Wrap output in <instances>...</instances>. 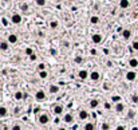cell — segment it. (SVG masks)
<instances>
[{
	"label": "cell",
	"instance_id": "7a4b0ae2",
	"mask_svg": "<svg viewBox=\"0 0 138 130\" xmlns=\"http://www.w3.org/2000/svg\"><path fill=\"white\" fill-rule=\"evenodd\" d=\"M52 113L55 114V115H62L63 114V105L62 103H54L52 105Z\"/></svg>",
	"mask_w": 138,
	"mask_h": 130
},
{
	"label": "cell",
	"instance_id": "8992f818",
	"mask_svg": "<svg viewBox=\"0 0 138 130\" xmlns=\"http://www.w3.org/2000/svg\"><path fill=\"white\" fill-rule=\"evenodd\" d=\"M90 118V113L87 110H81L78 113V119L79 121H87Z\"/></svg>",
	"mask_w": 138,
	"mask_h": 130
},
{
	"label": "cell",
	"instance_id": "9a60e30c",
	"mask_svg": "<svg viewBox=\"0 0 138 130\" xmlns=\"http://www.w3.org/2000/svg\"><path fill=\"white\" fill-rule=\"evenodd\" d=\"M130 7V2L129 0H119V8L121 10H127Z\"/></svg>",
	"mask_w": 138,
	"mask_h": 130
},
{
	"label": "cell",
	"instance_id": "484cf974",
	"mask_svg": "<svg viewBox=\"0 0 138 130\" xmlns=\"http://www.w3.org/2000/svg\"><path fill=\"white\" fill-rule=\"evenodd\" d=\"M130 99H132L133 103H138V95L137 94H133L132 97H130Z\"/></svg>",
	"mask_w": 138,
	"mask_h": 130
},
{
	"label": "cell",
	"instance_id": "2e32d148",
	"mask_svg": "<svg viewBox=\"0 0 138 130\" xmlns=\"http://www.w3.org/2000/svg\"><path fill=\"white\" fill-rule=\"evenodd\" d=\"M8 48H10L8 40H2V42H0V50H2V51H8Z\"/></svg>",
	"mask_w": 138,
	"mask_h": 130
},
{
	"label": "cell",
	"instance_id": "4fadbf2b",
	"mask_svg": "<svg viewBox=\"0 0 138 130\" xmlns=\"http://www.w3.org/2000/svg\"><path fill=\"white\" fill-rule=\"evenodd\" d=\"M8 115V109L4 105H0V118H7Z\"/></svg>",
	"mask_w": 138,
	"mask_h": 130
},
{
	"label": "cell",
	"instance_id": "7402d4cb",
	"mask_svg": "<svg viewBox=\"0 0 138 130\" xmlns=\"http://www.w3.org/2000/svg\"><path fill=\"white\" fill-rule=\"evenodd\" d=\"M129 66L132 67V68H135V67H138V59H135V58H132L129 60Z\"/></svg>",
	"mask_w": 138,
	"mask_h": 130
},
{
	"label": "cell",
	"instance_id": "1f68e13d",
	"mask_svg": "<svg viewBox=\"0 0 138 130\" xmlns=\"http://www.w3.org/2000/svg\"><path fill=\"white\" fill-rule=\"evenodd\" d=\"M134 115H135L134 110H130V111L127 113V118H130V119H132V118H134Z\"/></svg>",
	"mask_w": 138,
	"mask_h": 130
},
{
	"label": "cell",
	"instance_id": "f1b7e54d",
	"mask_svg": "<svg viewBox=\"0 0 138 130\" xmlns=\"http://www.w3.org/2000/svg\"><path fill=\"white\" fill-rule=\"evenodd\" d=\"M102 130H110V125L107 122H103L102 124Z\"/></svg>",
	"mask_w": 138,
	"mask_h": 130
},
{
	"label": "cell",
	"instance_id": "4dcf8cb0",
	"mask_svg": "<svg viewBox=\"0 0 138 130\" xmlns=\"http://www.w3.org/2000/svg\"><path fill=\"white\" fill-rule=\"evenodd\" d=\"M38 70H39V71L46 70V64H44V63H39V64H38Z\"/></svg>",
	"mask_w": 138,
	"mask_h": 130
},
{
	"label": "cell",
	"instance_id": "52a82bcc",
	"mask_svg": "<svg viewBox=\"0 0 138 130\" xmlns=\"http://www.w3.org/2000/svg\"><path fill=\"white\" fill-rule=\"evenodd\" d=\"M78 78L81 81H86L87 78H90V73L87 70H79L78 71Z\"/></svg>",
	"mask_w": 138,
	"mask_h": 130
},
{
	"label": "cell",
	"instance_id": "e0dca14e",
	"mask_svg": "<svg viewBox=\"0 0 138 130\" xmlns=\"http://www.w3.org/2000/svg\"><path fill=\"white\" fill-rule=\"evenodd\" d=\"M99 106V101L98 99H91V101L89 102V107L90 109H97Z\"/></svg>",
	"mask_w": 138,
	"mask_h": 130
},
{
	"label": "cell",
	"instance_id": "d6986e66",
	"mask_svg": "<svg viewBox=\"0 0 138 130\" xmlns=\"http://www.w3.org/2000/svg\"><path fill=\"white\" fill-rule=\"evenodd\" d=\"M83 130H95V125L93 122H86V124L83 125Z\"/></svg>",
	"mask_w": 138,
	"mask_h": 130
},
{
	"label": "cell",
	"instance_id": "d4e9b609",
	"mask_svg": "<svg viewBox=\"0 0 138 130\" xmlns=\"http://www.w3.org/2000/svg\"><path fill=\"white\" fill-rule=\"evenodd\" d=\"M24 54H26V55H28V56H31L32 54H35V52H34V50H32L31 47H27V48L24 50Z\"/></svg>",
	"mask_w": 138,
	"mask_h": 130
},
{
	"label": "cell",
	"instance_id": "3957f363",
	"mask_svg": "<svg viewBox=\"0 0 138 130\" xmlns=\"http://www.w3.org/2000/svg\"><path fill=\"white\" fill-rule=\"evenodd\" d=\"M91 42H93L94 44H101L103 42V35L98 34V32L93 34V35H91Z\"/></svg>",
	"mask_w": 138,
	"mask_h": 130
},
{
	"label": "cell",
	"instance_id": "b9f144b4",
	"mask_svg": "<svg viewBox=\"0 0 138 130\" xmlns=\"http://www.w3.org/2000/svg\"><path fill=\"white\" fill-rule=\"evenodd\" d=\"M67 2H71V0H67Z\"/></svg>",
	"mask_w": 138,
	"mask_h": 130
},
{
	"label": "cell",
	"instance_id": "603a6c76",
	"mask_svg": "<svg viewBox=\"0 0 138 130\" xmlns=\"http://www.w3.org/2000/svg\"><path fill=\"white\" fill-rule=\"evenodd\" d=\"M58 27H59V21H58V20H51V21H50V28L56 30Z\"/></svg>",
	"mask_w": 138,
	"mask_h": 130
},
{
	"label": "cell",
	"instance_id": "7c38bea8",
	"mask_svg": "<svg viewBox=\"0 0 138 130\" xmlns=\"http://www.w3.org/2000/svg\"><path fill=\"white\" fill-rule=\"evenodd\" d=\"M13 98H15V101H21V99H24L26 98V94L23 93V91H15L13 93Z\"/></svg>",
	"mask_w": 138,
	"mask_h": 130
},
{
	"label": "cell",
	"instance_id": "60d3db41",
	"mask_svg": "<svg viewBox=\"0 0 138 130\" xmlns=\"http://www.w3.org/2000/svg\"><path fill=\"white\" fill-rule=\"evenodd\" d=\"M132 130H138V127H133V129H132Z\"/></svg>",
	"mask_w": 138,
	"mask_h": 130
},
{
	"label": "cell",
	"instance_id": "ba28073f",
	"mask_svg": "<svg viewBox=\"0 0 138 130\" xmlns=\"http://www.w3.org/2000/svg\"><path fill=\"white\" fill-rule=\"evenodd\" d=\"M125 78L127 82H134L137 79V73L135 71H127L126 75H125Z\"/></svg>",
	"mask_w": 138,
	"mask_h": 130
},
{
	"label": "cell",
	"instance_id": "836d02e7",
	"mask_svg": "<svg viewBox=\"0 0 138 130\" xmlns=\"http://www.w3.org/2000/svg\"><path fill=\"white\" fill-rule=\"evenodd\" d=\"M36 59H38V55H36V54H32L31 56H30V60H31V62H35Z\"/></svg>",
	"mask_w": 138,
	"mask_h": 130
},
{
	"label": "cell",
	"instance_id": "6da1fadb",
	"mask_svg": "<svg viewBox=\"0 0 138 130\" xmlns=\"http://www.w3.org/2000/svg\"><path fill=\"white\" fill-rule=\"evenodd\" d=\"M50 121H51V117H50V114L46 113V111L40 113L39 115H38V122H39L40 125H47Z\"/></svg>",
	"mask_w": 138,
	"mask_h": 130
},
{
	"label": "cell",
	"instance_id": "f546056e",
	"mask_svg": "<svg viewBox=\"0 0 138 130\" xmlns=\"http://www.w3.org/2000/svg\"><path fill=\"white\" fill-rule=\"evenodd\" d=\"M36 2V4L39 5V7H43V5H46V0H35Z\"/></svg>",
	"mask_w": 138,
	"mask_h": 130
},
{
	"label": "cell",
	"instance_id": "d6a6232c",
	"mask_svg": "<svg viewBox=\"0 0 138 130\" xmlns=\"http://www.w3.org/2000/svg\"><path fill=\"white\" fill-rule=\"evenodd\" d=\"M103 107H105L106 110H110V107H111V103H110V102H105Z\"/></svg>",
	"mask_w": 138,
	"mask_h": 130
},
{
	"label": "cell",
	"instance_id": "f35d334b",
	"mask_svg": "<svg viewBox=\"0 0 138 130\" xmlns=\"http://www.w3.org/2000/svg\"><path fill=\"white\" fill-rule=\"evenodd\" d=\"M59 121H60V119H59L58 117H55V119H54V124H55V125H56V124H59Z\"/></svg>",
	"mask_w": 138,
	"mask_h": 130
},
{
	"label": "cell",
	"instance_id": "8d00e7d4",
	"mask_svg": "<svg viewBox=\"0 0 138 130\" xmlns=\"http://www.w3.org/2000/svg\"><path fill=\"white\" fill-rule=\"evenodd\" d=\"M115 130H126V126L119 125V126H117V127H115Z\"/></svg>",
	"mask_w": 138,
	"mask_h": 130
},
{
	"label": "cell",
	"instance_id": "ac0fdd59",
	"mask_svg": "<svg viewBox=\"0 0 138 130\" xmlns=\"http://www.w3.org/2000/svg\"><path fill=\"white\" fill-rule=\"evenodd\" d=\"M122 38H124V39H130V38H132V31H130V30H122Z\"/></svg>",
	"mask_w": 138,
	"mask_h": 130
},
{
	"label": "cell",
	"instance_id": "44dd1931",
	"mask_svg": "<svg viewBox=\"0 0 138 130\" xmlns=\"http://www.w3.org/2000/svg\"><path fill=\"white\" fill-rule=\"evenodd\" d=\"M99 21H101V19H99V16H97V15H93V16L90 18V23L91 24H99Z\"/></svg>",
	"mask_w": 138,
	"mask_h": 130
},
{
	"label": "cell",
	"instance_id": "5b68a950",
	"mask_svg": "<svg viewBox=\"0 0 138 130\" xmlns=\"http://www.w3.org/2000/svg\"><path fill=\"white\" fill-rule=\"evenodd\" d=\"M23 21V16L20 13H12L11 15V23L12 24H20Z\"/></svg>",
	"mask_w": 138,
	"mask_h": 130
},
{
	"label": "cell",
	"instance_id": "277c9868",
	"mask_svg": "<svg viewBox=\"0 0 138 130\" xmlns=\"http://www.w3.org/2000/svg\"><path fill=\"white\" fill-rule=\"evenodd\" d=\"M46 98H47V95H46V91L44 90H38L35 93V99L38 102H43L46 101Z\"/></svg>",
	"mask_w": 138,
	"mask_h": 130
},
{
	"label": "cell",
	"instance_id": "5bb4252c",
	"mask_svg": "<svg viewBox=\"0 0 138 130\" xmlns=\"http://www.w3.org/2000/svg\"><path fill=\"white\" fill-rule=\"evenodd\" d=\"M48 91H50L51 94H58L59 91H60V87L58 85H50L48 86Z\"/></svg>",
	"mask_w": 138,
	"mask_h": 130
},
{
	"label": "cell",
	"instance_id": "e575fe53",
	"mask_svg": "<svg viewBox=\"0 0 138 130\" xmlns=\"http://www.w3.org/2000/svg\"><path fill=\"white\" fill-rule=\"evenodd\" d=\"M83 58L82 56H75V63H82Z\"/></svg>",
	"mask_w": 138,
	"mask_h": 130
},
{
	"label": "cell",
	"instance_id": "4316f807",
	"mask_svg": "<svg viewBox=\"0 0 138 130\" xmlns=\"http://www.w3.org/2000/svg\"><path fill=\"white\" fill-rule=\"evenodd\" d=\"M11 130H21V125L20 124H15V125H12Z\"/></svg>",
	"mask_w": 138,
	"mask_h": 130
},
{
	"label": "cell",
	"instance_id": "74e56055",
	"mask_svg": "<svg viewBox=\"0 0 138 130\" xmlns=\"http://www.w3.org/2000/svg\"><path fill=\"white\" fill-rule=\"evenodd\" d=\"M90 52H91V55H97V54H98V51H97V50H91Z\"/></svg>",
	"mask_w": 138,
	"mask_h": 130
},
{
	"label": "cell",
	"instance_id": "ffe728a7",
	"mask_svg": "<svg viewBox=\"0 0 138 130\" xmlns=\"http://www.w3.org/2000/svg\"><path fill=\"white\" fill-rule=\"evenodd\" d=\"M115 111H117V113H124V111H125V105L122 103V102H118V103L115 105Z\"/></svg>",
	"mask_w": 138,
	"mask_h": 130
},
{
	"label": "cell",
	"instance_id": "8fae6325",
	"mask_svg": "<svg viewBox=\"0 0 138 130\" xmlns=\"http://www.w3.org/2000/svg\"><path fill=\"white\" fill-rule=\"evenodd\" d=\"M90 79L93 81V82H97V81L101 79V74H99V71H97V70L91 71L90 73Z\"/></svg>",
	"mask_w": 138,
	"mask_h": 130
},
{
	"label": "cell",
	"instance_id": "83f0119b",
	"mask_svg": "<svg viewBox=\"0 0 138 130\" xmlns=\"http://www.w3.org/2000/svg\"><path fill=\"white\" fill-rule=\"evenodd\" d=\"M132 48L135 50V51H138V40H134V42L132 43Z\"/></svg>",
	"mask_w": 138,
	"mask_h": 130
},
{
	"label": "cell",
	"instance_id": "cb8c5ba5",
	"mask_svg": "<svg viewBox=\"0 0 138 130\" xmlns=\"http://www.w3.org/2000/svg\"><path fill=\"white\" fill-rule=\"evenodd\" d=\"M39 78H40V79H47V78H48V73H47V70L39 71Z\"/></svg>",
	"mask_w": 138,
	"mask_h": 130
},
{
	"label": "cell",
	"instance_id": "ab89813d",
	"mask_svg": "<svg viewBox=\"0 0 138 130\" xmlns=\"http://www.w3.org/2000/svg\"><path fill=\"white\" fill-rule=\"evenodd\" d=\"M58 130H67V127H62V126H60V127H59Z\"/></svg>",
	"mask_w": 138,
	"mask_h": 130
},
{
	"label": "cell",
	"instance_id": "9c48e42d",
	"mask_svg": "<svg viewBox=\"0 0 138 130\" xmlns=\"http://www.w3.org/2000/svg\"><path fill=\"white\" fill-rule=\"evenodd\" d=\"M62 121L64 122V124H67V125L72 124V122H74V117H72V114H71V113H67V114H64L63 118H62Z\"/></svg>",
	"mask_w": 138,
	"mask_h": 130
},
{
	"label": "cell",
	"instance_id": "d590c367",
	"mask_svg": "<svg viewBox=\"0 0 138 130\" xmlns=\"http://www.w3.org/2000/svg\"><path fill=\"white\" fill-rule=\"evenodd\" d=\"M20 8H21L23 11H27V10H28V4H26V3H24V4H21V5H20Z\"/></svg>",
	"mask_w": 138,
	"mask_h": 130
},
{
	"label": "cell",
	"instance_id": "30bf717a",
	"mask_svg": "<svg viewBox=\"0 0 138 130\" xmlns=\"http://www.w3.org/2000/svg\"><path fill=\"white\" fill-rule=\"evenodd\" d=\"M7 40H8V43H10V44H16V43H18V40H19V38H18V35H16V34H10V35H8V38H7Z\"/></svg>",
	"mask_w": 138,
	"mask_h": 130
}]
</instances>
